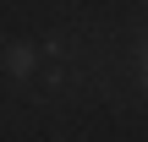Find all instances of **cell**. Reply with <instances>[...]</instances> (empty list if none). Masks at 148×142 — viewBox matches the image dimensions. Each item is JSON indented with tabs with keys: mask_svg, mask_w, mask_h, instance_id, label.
Wrapping results in <instances>:
<instances>
[{
	"mask_svg": "<svg viewBox=\"0 0 148 142\" xmlns=\"http://www.w3.org/2000/svg\"><path fill=\"white\" fill-rule=\"evenodd\" d=\"M33 66H38V55H33V49H11V71H16V77H27Z\"/></svg>",
	"mask_w": 148,
	"mask_h": 142,
	"instance_id": "6da1fadb",
	"label": "cell"
},
{
	"mask_svg": "<svg viewBox=\"0 0 148 142\" xmlns=\"http://www.w3.org/2000/svg\"><path fill=\"white\" fill-rule=\"evenodd\" d=\"M143 82H148V55H143Z\"/></svg>",
	"mask_w": 148,
	"mask_h": 142,
	"instance_id": "7a4b0ae2",
	"label": "cell"
}]
</instances>
